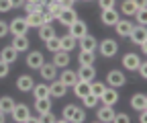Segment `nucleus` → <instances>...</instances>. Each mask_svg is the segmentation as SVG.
Wrapping results in <instances>:
<instances>
[{
	"label": "nucleus",
	"instance_id": "1",
	"mask_svg": "<svg viewBox=\"0 0 147 123\" xmlns=\"http://www.w3.org/2000/svg\"><path fill=\"white\" fill-rule=\"evenodd\" d=\"M98 49L104 58H115L117 51H119V43L115 39H104L102 43H98Z\"/></svg>",
	"mask_w": 147,
	"mask_h": 123
},
{
	"label": "nucleus",
	"instance_id": "2",
	"mask_svg": "<svg viewBox=\"0 0 147 123\" xmlns=\"http://www.w3.org/2000/svg\"><path fill=\"white\" fill-rule=\"evenodd\" d=\"M10 115H12V119H14L16 123H29V115H31V111H29L27 105L18 103V105H14V109H12Z\"/></svg>",
	"mask_w": 147,
	"mask_h": 123
},
{
	"label": "nucleus",
	"instance_id": "3",
	"mask_svg": "<svg viewBox=\"0 0 147 123\" xmlns=\"http://www.w3.org/2000/svg\"><path fill=\"white\" fill-rule=\"evenodd\" d=\"M8 31H10L12 35H27L29 25H27V21H25V16H16V19H12L10 25H8Z\"/></svg>",
	"mask_w": 147,
	"mask_h": 123
},
{
	"label": "nucleus",
	"instance_id": "4",
	"mask_svg": "<svg viewBox=\"0 0 147 123\" xmlns=\"http://www.w3.org/2000/svg\"><path fill=\"white\" fill-rule=\"evenodd\" d=\"M119 19H121V14H119L117 8H106V10H102V14H100V21H102L104 27H115Z\"/></svg>",
	"mask_w": 147,
	"mask_h": 123
},
{
	"label": "nucleus",
	"instance_id": "5",
	"mask_svg": "<svg viewBox=\"0 0 147 123\" xmlns=\"http://www.w3.org/2000/svg\"><path fill=\"white\" fill-rule=\"evenodd\" d=\"M106 82H108V86H113V88H119V86H125L127 78H125V74L121 70H110L106 74Z\"/></svg>",
	"mask_w": 147,
	"mask_h": 123
},
{
	"label": "nucleus",
	"instance_id": "6",
	"mask_svg": "<svg viewBox=\"0 0 147 123\" xmlns=\"http://www.w3.org/2000/svg\"><path fill=\"white\" fill-rule=\"evenodd\" d=\"M129 37H131V41H133L135 45H141V43L147 41V29H145L143 25H137V27H133L131 33H129Z\"/></svg>",
	"mask_w": 147,
	"mask_h": 123
},
{
	"label": "nucleus",
	"instance_id": "7",
	"mask_svg": "<svg viewBox=\"0 0 147 123\" xmlns=\"http://www.w3.org/2000/svg\"><path fill=\"white\" fill-rule=\"evenodd\" d=\"M67 29H69V35H71L74 39H80V37H84V35L88 33V27H86V23H84V21H78V19L74 21V23H71Z\"/></svg>",
	"mask_w": 147,
	"mask_h": 123
},
{
	"label": "nucleus",
	"instance_id": "8",
	"mask_svg": "<svg viewBox=\"0 0 147 123\" xmlns=\"http://www.w3.org/2000/svg\"><path fill=\"white\" fill-rule=\"evenodd\" d=\"M39 72H41V78H43V80L51 82V80L57 78V66H55L53 62H51V64H45V62H43V66L39 68Z\"/></svg>",
	"mask_w": 147,
	"mask_h": 123
},
{
	"label": "nucleus",
	"instance_id": "9",
	"mask_svg": "<svg viewBox=\"0 0 147 123\" xmlns=\"http://www.w3.org/2000/svg\"><path fill=\"white\" fill-rule=\"evenodd\" d=\"M65 92H67V86L61 82V80H51V84H49V96H53V99H61V96H65Z\"/></svg>",
	"mask_w": 147,
	"mask_h": 123
},
{
	"label": "nucleus",
	"instance_id": "10",
	"mask_svg": "<svg viewBox=\"0 0 147 123\" xmlns=\"http://www.w3.org/2000/svg\"><path fill=\"white\" fill-rule=\"evenodd\" d=\"M78 80H82V82H92V80H96V70H94V66H80V70H78Z\"/></svg>",
	"mask_w": 147,
	"mask_h": 123
},
{
	"label": "nucleus",
	"instance_id": "11",
	"mask_svg": "<svg viewBox=\"0 0 147 123\" xmlns=\"http://www.w3.org/2000/svg\"><path fill=\"white\" fill-rule=\"evenodd\" d=\"M98 101H102L104 105H110V107H115L117 101H119V92H117V88H113V86L104 88V92L100 94V99H98Z\"/></svg>",
	"mask_w": 147,
	"mask_h": 123
},
{
	"label": "nucleus",
	"instance_id": "12",
	"mask_svg": "<svg viewBox=\"0 0 147 123\" xmlns=\"http://www.w3.org/2000/svg\"><path fill=\"white\" fill-rule=\"evenodd\" d=\"M76 19H78V14H76V10H74L71 6H69V8H63V10L59 12V16H57V21H59L63 27H69Z\"/></svg>",
	"mask_w": 147,
	"mask_h": 123
},
{
	"label": "nucleus",
	"instance_id": "13",
	"mask_svg": "<svg viewBox=\"0 0 147 123\" xmlns=\"http://www.w3.org/2000/svg\"><path fill=\"white\" fill-rule=\"evenodd\" d=\"M43 62H45V58H43L41 51H31V54L27 56V66L33 68V70H39L43 66Z\"/></svg>",
	"mask_w": 147,
	"mask_h": 123
},
{
	"label": "nucleus",
	"instance_id": "14",
	"mask_svg": "<svg viewBox=\"0 0 147 123\" xmlns=\"http://www.w3.org/2000/svg\"><path fill=\"white\" fill-rule=\"evenodd\" d=\"M139 64H141V60H139V56L137 54H125L123 56V68L125 70H135L139 68Z\"/></svg>",
	"mask_w": 147,
	"mask_h": 123
},
{
	"label": "nucleus",
	"instance_id": "15",
	"mask_svg": "<svg viewBox=\"0 0 147 123\" xmlns=\"http://www.w3.org/2000/svg\"><path fill=\"white\" fill-rule=\"evenodd\" d=\"M33 84H35V80H33L29 74H23V76H18V78H16V88L21 90V92H31Z\"/></svg>",
	"mask_w": 147,
	"mask_h": 123
},
{
	"label": "nucleus",
	"instance_id": "16",
	"mask_svg": "<svg viewBox=\"0 0 147 123\" xmlns=\"http://www.w3.org/2000/svg\"><path fill=\"white\" fill-rule=\"evenodd\" d=\"M133 23L131 21H117V25H115V31H117V35H119V37H129V33H131L133 31Z\"/></svg>",
	"mask_w": 147,
	"mask_h": 123
},
{
	"label": "nucleus",
	"instance_id": "17",
	"mask_svg": "<svg viewBox=\"0 0 147 123\" xmlns=\"http://www.w3.org/2000/svg\"><path fill=\"white\" fill-rule=\"evenodd\" d=\"M113 117H115V111H113V107H110V105L100 107L98 113H96V119H98L100 123H110V121H113Z\"/></svg>",
	"mask_w": 147,
	"mask_h": 123
},
{
	"label": "nucleus",
	"instance_id": "18",
	"mask_svg": "<svg viewBox=\"0 0 147 123\" xmlns=\"http://www.w3.org/2000/svg\"><path fill=\"white\" fill-rule=\"evenodd\" d=\"M98 47V41H96V37H92V35H84V37H80V49H84V51H94Z\"/></svg>",
	"mask_w": 147,
	"mask_h": 123
},
{
	"label": "nucleus",
	"instance_id": "19",
	"mask_svg": "<svg viewBox=\"0 0 147 123\" xmlns=\"http://www.w3.org/2000/svg\"><path fill=\"white\" fill-rule=\"evenodd\" d=\"M53 64L57 68H65L69 64V51H63V49H57L53 54Z\"/></svg>",
	"mask_w": 147,
	"mask_h": 123
},
{
	"label": "nucleus",
	"instance_id": "20",
	"mask_svg": "<svg viewBox=\"0 0 147 123\" xmlns=\"http://www.w3.org/2000/svg\"><path fill=\"white\" fill-rule=\"evenodd\" d=\"M16 58H18V51H16L12 45H8V47H4L2 51H0V60L6 62L8 66H10L12 62H16Z\"/></svg>",
	"mask_w": 147,
	"mask_h": 123
},
{
	"label": "nucleus",
	"instance_id": "21",
	"mask_svg": "<svg viewBox=\"0 0 147 123\" xmlns=\"http://www.w3.org/2000/svg\"><path fill=\"white\" fill-rule=\"evenodd\" d=\"M25 21H27L29 29H37V27L45 25V23H43V12H29Z\"/></svg>",
	"mask_w": 147,
	"mask_h": 123
},
{
	"label": "nucleus",
	"instance_id": "22",
	"mask_svg": "<svg viewBox=\"0 0 147 123\" xmlns=\"http://www.w3.org/2000/svg\"><path fill=\"white\" fill-rule=\"evenodd\" d=\"M76 41H78V39H74L69 33H67V35H61V37H59V49H63V51H74V47L78 45Z\"/></svg>",
	"mask_w": 147,
	"mask_h": 123
},
{
	"label": "nucleus",
	"instance_id": "23",
	"mask_svg": "<svg viewBox=\"0 0 147 123\" xmlns=\"http://www.w3.org/2000/svg\"><path fill=\"white\" fill-rule=\"evenodd\" d=\"M31 92L35 99H51L49 96V84H33Z\"/></svg>",
	"mask_w": 147,
	"mask_h": 123
},
{
	"label": "nucleus",
	"instance_id": "24",
	"mask_svg": "<svg viewBox=\"0 0 147 123\" xmlns=\"http://www.w3.org/2000/svg\"><path fill=\"white\" fill-rule=\"evenodd\" d=\"M131 107H133L135 111H143V109L147 107V96H145L143 92L133 94V96H131Z\"/></svg>",
	"mask_w": 147,
	"mask_h": 123
},
{
	"label": "nucleus",
	"instance_id": "25",
	"mask_svg": "<svg viewBox=\"0 0 147 123\" xmlns=\"http://www.w3.org/2000/svg\"><path fill=\"white\" fill-rule=\"evenodd\" d=\"M78 62H80V66H94V62H96V54H94V51H84V49H80Z\"/></svg>",
	"mask_w": 147,
	"mask_h": 123
},
{
	"label": "nucleus",
	"instance_id": "26",
	"mask_svg": "<svg viewBox=\"0 0 147 123\" xmlns=\"http://www.w3.org/2000/svg\"><path fill=\"white\" fill-rule=\"evenodd\" d=\"M35 111L39 115H47L51 111V101L49 99H35Z\"/></svg>",
	"mask_w": 147,
	"mask_h": 123
},
{
	"label": "nucleus",
	"instance_id": "27",
	"mask_svg": "<svg viewBox=\"0 0 147 123\" xmlns=\"http://www.w3.org/2000/svg\"><path fill=\"white\" fill-rule=\"evenodd\" d=\"M12 47H14L16 51H27V49H29L27 35H14V37H12Z\"/></svg>",
	"mask_w": 147,
	"mask_h": 123
},
{
	"label": "nucleus",
	"instance_id": "28",
	"mask_svg": "<svg viewBox=\"0 0 147 123\" xmlns=\"http://www.w3.org/2000/svg\"><path fill=\"white\" fill-rule=\"evenodd\" d=\"M88 92H90V82H82V80H78L76 84H74V94H76L78 99H84Z\"/></svg>",
	"mask_w": 147,
	"mask_h": 123
},
{
	"label": "nucleus",
	"instance_id": "29",
	"mask_svg": "<svg viewBox=\"0 0 147 123\" xmlns=\"http://www.w3.org/2000/svg\"><path fill=\"white\" fill-rule=\"evenodd\" d=\"M14 99L12 96H8V94H4L2 99H0V111H2L4 115H8V113H12V109H14Z\"/></svg>",
	"mask_w": 147,
	"mask_h": 123
},
{
	"label": "nucleus",
	"instance_id": "30",
	"mask_svg": "<svg viewBox=\"0 0 147 123\" xmlns=\"http://www.w3.org/2000/svg\"><path fill=\"white\" fill-rule=\"evenodd\" d=\"M59 80H61L65 86H74V84L78 82V74L74 72V70H63L61 76H59Z\"/></svg>",
	"mask_w": 147,
	"mask_h": 123
},
{
	"label": "nucleus",
	"instance_id": "31",
	"mask_svg": "<svg viewBox=\"0 0 147 123\" xmlns=\"http://www.w3.org/2000/svg\"><path fill=\"white\" fill-rule=\"evenodd\" d=\"M37 31H39V39H41V41H47L49 37H53V35H55V31H53L51 25H41V27H37Z\"/></svg>",
	"mask_w": 147,
	"mask_h": 123
},
{
	"label": "nucleus",
	"instance_id": "32",
	"mask_svg": "<svg viewBox=\"0 0 147 123\" xmlns=\"http://www.w3.org/2000/svg\"><path fill=\"white\" fill-rule=\"evenodd\" d=\"M76 105H65L63 107V111H61V119L59 121H63V123H69L71 121V117H74V113H76Z\"/></svg>",
	"mask_w": 147,
	"mask_h": 123
},
{
	"label": "nucleus",
	"instance_id": "33",
	"mask_svg": "<svg viewBox=\"0 0 147 123\" xmlns=\"http://www.w3.org/2000/svg\"><path fill=\"white\" fill-rule=\"evenodd\" d=\"M104 88H106L104 82H98V80H92V82H90V94H94V96H98V99H100V94L104 92Z\"/></svg>",
	"mask_w": 147,
	"mask_h": 123
},
{
	"label": "nucleus",
	"instance_id": "34",
	"mask_svg": "<svg viewBox=\"0 0 147 123\" xmlns=\"http://www.w3.org/2000/svg\"><path fill=\"white\" fill-rule=\"evenodd\" d=\"M121 8H123V14H127V16H133L137 12V4L133 2V0H123Z\"/></svg>",
	"mask_w": 147,
	"mask_h": 123
},
{
	"label": "nucleus",
	"instance_id": "35",
	"mask_svg": "<svg viewBox=\"0 0 147 123\" xmlns=\"http://www.w3.org/2000/svg\"><path fill=\"white\" fill-rule=\"evenodd\" d=\"M45 47H47V51L55 54V51L59 49V37H57V35H53V37H49V39L45 41Z\"/></svg>",
	"mask_w": 147,
	"mask_h": 123
},
{
	"label": "nucleus",
	"instance_id": "36",
	"mask_svg": "<svg viewBox=\"0 0 147 123\" xmlns=\"http://www.w3.org/2000/svg\"><path fill=\"white\" fill-rule=\"evenodd\" d=\"M47 10H49V12L55 16V19H57V16H59V12L63 10V6H61L59 2H55V0H51V2L47 4Z\"/></svg>",
	"mask_w": 147,
	"mask_h": 123
},
{
	"label": "nucleus",
	"instance_id": "37",
	"mask_svg": "<svg viewBox=\"0 0 147 123\" xmlns=\"http://www.w3.org/2000/svg\"><path fill=\"white\" fill-rule=\"evenodd\" d=\"M82 101H84V107H86V109H94V107H96V103H98V96H94V94H90V92H88Z\"/></svg>",
	"mask_w": 147,
	"mask_h": 123
},
{
	"label": "nucleus",
	"instance_id": "38",
	"mask_svg": "<svg viewBox=\"0 0 147 123\" xmlns=\"http://www.w3.org/2000/svg\"><path fill=\"white\" fill-rule=\"evenodd\" d=\"M133 16L137 19V23H139V25H143V27H145V23H147V10H145V8H137V12H135Z\"/></svg>",
	"mask_w": 147,
	"mask_h": 123
},
{
	"label": "nucleus",
	"instance_id": "39",
	"mask_svg": "<svg viewBox=\"0 0 147 123\" xmlns=\"http://www.w3.org/2000/svg\"><path fill=\"white\" fill-rule=\"evenodd\" d=\"M82 121H86V113H84V109H76V113H74V117H71V121L69 123H82Z\"/></svg>",
	"mask_w": 147,
	"mask_h": 123
},
{
	"label": "nucleus",
	"instance_id": "40",
	"mask_svg": "<svg viewBox=\"0 0 147 123\" xmlns=\"http://www.w3.org/2000/svg\"><path fill=\"white\" fill-rule=\"evenodd\" d=\"M113 121H117V123H129V121H131V117H129L127 113H115Z\"/></svg>",
	"mask_w": 147,
	"mask_h": 123
},
{
	"label": "nucleus",
	"instance_id": "41",
	"mask_svg": "<svg viewBox=\"0 0 147 123\" xmlns=\"http://www.w3.org/2000/svg\"><path fill=\"white\" fill-rule=\"evenodd\" d=\"M8 72H10V70H8V64L0 60V78H6V76H8Z\"/></svg>",
	"mask_w": 147,
	"mask_h": 123
},
{
	"label": "nucleus",
	"instance_id": "42",
	"mask_svg": "<svg viewBox=\"0 0 147 123\" xmlns=\"http://www.w3.org/2000/svg\"><path fill=\"white\" fill-rule=\"evenodd\" d=\"M98 4H100L102 10H106V8H115V0H98Z\"/></svg>",
	"mask_w": 147,
	"mask_h": 123
},
{
	"label": "nucleus",
	"instance_id": "43",
	"mask_svg": "<svg viewBox=\"0 0 147 123\" xmlns=\"http://www.w3.org/2000/svg\"><path fill=\"white\" fill-rule=\"evenodd\" d=\"M10 8H12L10 0H0V12H8Z\"/></svg>",
	"mask_w": 147,
	"mask_h": 123
},
{
	"label": "nucleus",
	"instance_id": "44",
	"mask_svg": "<svg viewBox=\"0 0 147 123\" xmlns=\"http://www.w3.org/2000/svg\"><path fill=\"white\" fill-rule=\"evenodd\" d=\"M53 19H55V16H53L49 10H45V12H43V23H45V25H51V21H53Z\"/></svg>",
	"mask_w": 147,
	"mask_h": 123
},
{
	"label": "nucleus",
	"instance_id": "45",
	"mask_svg": "<svg viewBox=\"0 0 147 123\" xmlns=\"http://www.w3.org/2000/svg\"><path fill=\"white\" fill-rule=\"evenodd\" d=\"M6 33H8V23L0 21V37H6Z\"/></svg>",
	"mask_w": 147,
	"mask_h": 123
},
{
	"label": "nucleus",
	"instance_id": "46",
	"mask_svg": "<svg viewBox=\"0 0 147 123\" xmlns=\"http://www.w3.org/2000/svg\"><path fill=\"white\" fill-rule=\"evenodd\" d=\"M137 70H139V74H141V78H147V64H145V62H141Z\"/></svg>",
	"mask_w": 147,
	"mask_h": 123
},
{
	"label": "nucleus",
	"instance_id": "47",
	"mask_svg": "<svg viewBox=\"0 0 147 123\" xmlns=\"http://www.w3.org/2000/svg\"><path fill=\"white\" fill-rule=\"evenodd\" d=\"M45 121H51V123H57V121H59V119H57V117H55V115H53V113H51V111H49V113H47V115H45Z\"/></svg>",
	"mask_w": 147,
	"mask_h": 123
},
{
	"label": "nucleus",
	"instance_id": "48",
	"mask_svg": "<svg viewBox=\"0 0 147 123\" xmlns=\"http://www.w3.org/2000/svg\"><path fill=\"white\" fill-rule=\"evenodd\" d=\"M10 4H12V8H21L25 4V0H10Z\"/></svg>",
	"mask_w": 147,
	"mask_h": 123
},
{
	"label": "nucleus",
	"instance_id": "49",
	"mask_svg": "<svg viewBox=\"0 0 147 123\" xmlns=\"http://www.w3.org/2000/svg\"><path fill=\"white\" fill-rule=\"evenodd\" d=\"M133 2L137 4V8H145V0H133Z\"/></svg>",
	"mask_w": 147,
	"mask_h": 123
},
{
	"label": "nucleus",
	"instance_id": "50",
	"mask_svg": "<svg viewBox=\"0 0 147 123\" xmlns=\"http://www.w3.org/2000/svg\"><path fill=\"white\" fill-rule=\"evenodd\" d=\"M139 121H141V123H145V121H147V113H145V109L141 111V117H139Z\"/></svg>",
	"mask_w": 147,
	"mask_h": 123
},
{
	"label": "nucleus",
	"instance_id": "51",
	"mask_svg": "<svg viewBox=\"0 0 147 123\" xmlns=\"http://www.w3.org/2000/svg\"><path fill=\"white\" fill-rule=\"evenodd\" d=\"M25 2H31V4H41V0H25Z\"/></svg>",
	"mask_w": 147,
	"mask_h": 123
},
{
	"label": "nucleus",
	"instance_id": "52",
	"mask_svg": "<svg viewBox=\"0 0 147 123\" xmlns=\"http://www.w3.org/2000/svg\"><path fill=\"white\" fill-rule=\"evenodd\" d=\"M4 117H6V115H4V113H2V111H0V123H2V121H6V119H4Z\"/></svg>",
	"mask_w": 147,
	"mask_h": 123
},
{
	"label": "nucleus",
	"instance_id": "53",
	"mask_svg": "<svg viewBox=\"0 0 147 123\" xmlns=\"http://www.w3.org/2000/svg\"><path fill=\"white\" fill-rule=\"evenodd\" d=\"M84 2H92V0H84Z\"/></svg>",
	"mask_w": 147,
	"mask_h": 123
},
{
	"label": "nucleus",
	"instance_id": "54",
	"mask_svg": "<svg viewBox=\"0 0 147 123\" xmlns=\"http://www.w3.org/2000/svg\"><path fill=\"white\" fill-rule=\"evenodd\" d=\"M74 2H76V0H74Z\"/></svg>",
	"mask_w": 147,
	"mask_h": 123
}]
</instances>
